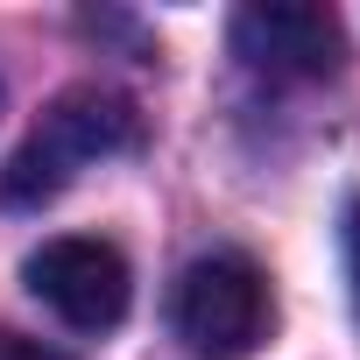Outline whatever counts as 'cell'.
Returning <instances> with one entry per match:
<instances>
[{"mask_svg": "<svg viewBox=\"0 0 360 360\" xmlns=\"http://www.w3.org/2000/svg\"><path fill=\"white\" fill-rule=\"evenodd\" d=\"M29 290L78 332H113L134 304V276H127V255L113 240H92V233H64V240H43L29 255Z\"/></svg>", "mask_w": 360, "mask_h": 360, "instance_id": "3957f363", "label": "cell"}, {"mask_svg": "<svg viewBox=\"0 0 360 360\" xmlns=\"http://www.w3.org/2000/svg\"><path fill=\"white\" fill-rule=\"evenodd\" d=\"M346 283H353V318H360V198L346 205Z\"/></svg>", "mask_w": 360, "mask_h": 360, "instance_id": "8992f818", "label": "cell"}, {"mask_svg": "<svg viewBox=\"0 0 360 360\" xmlns=\"http://www.w3.org/2000/svg\"><path fill=\"white\" fill-rule=\"evenodd\" d=\"M0 360H71V353H57V346H43V339H22V332L0 325Z\"/></svg>", "mask_w": 360, "mask_h": 360, "instance_id": "5b68a950", "label": "cell"}, {"mask_svg": "<svg viewBox=\"0 0 360 360\" xmlns=\"http://www.w3.org/2000/svg\"><path fill=\"white\" fill-rule=\"evenodd\" d=\"M169 325H176V339H184L191 360H248V353H262V339L276 325V297H269L262 262H248L233 248L191 262L176 276Z\"/></svg>", "mask_w": 360, "mask_h": 360, "instance_id": "7a4b0ae2", "label": "cell"}, {"mask_svg": "<svg viewBox=\"0 0 360 360\" xmlns=\"http://www.w3.org/2000/svg\"><path fill=\"white\" fill-rule=\"evenodd\" d=\"M134 141H141V120H134V106H127L120 92H106V85H71V92L36 120V134L15 148L8 176H0V198H8V205H50L57 191L78 184L92 162L127 155Z\"/></svg>", "mask_w": 360, "mask_h": 360, "instance_id": "6da1fadb", "label": "cell"}, {"mask_svg": "<svg viewBox=\"0 0 360 360\" xmlns=\"http://www.w3.org/2000/svg\"><path fill=\"white\" fill-rule=\"evenodd\" d=\"M233 50L269 78H332L346 64V29L318 0H255L233 15Z\"/></svg>", "mask_w": 360, "mask_h": 360, "instance_id": "277c9868", "label": "cell"}]
</instances>
